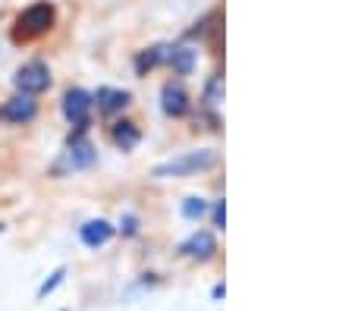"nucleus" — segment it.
Wrapping results in <instances>:
<instances>
[{
  "label": "nucleus",
  "instance_id": "12",
  "mask_svg": "<svg viewBox=\"0 0 355 311\" xmlns=\"http://www.w3.org/2000/svg\"><path fill=\"white\" fill-rule=\"evenodd\" d=\"M170 66H173L180 75H189L195 66V51L192 48H173L170 51Z\"/></svg>",
  "mask_w": 355,
  "mask_h": 311
},
{
  "label": "nucleus",
  "instance_id": "6",
  "mask_svg": "<svg viewBox=\"0 0 355 311\" xmlns=\"http://www.w3.org/2000/svg\"><path fill=\"white\" fill-rule=\"evenodd\" d=\"M164 98V110H167L170 116H182L189 110V95H186V88L180 85V82H167L161 91Z\"/></svg>",
  "mask_w": 355,
  "mask_h": 311
},
{
  "label": "nucleus",
  "instance_id": "4",
  "mask_svg": "<svg viewBox=\"0 0 355 311\" xmlns=\"http://www.w3.org/2000/svg\"><path fill=\"white\" fill-rule=\"evenodd\" d=\"M88 110H92V98L82 88H69L67 95H63V116L73 126H79V129L88 126Z\"/></svg>",
  "mask_w": 355,
  "mask_h": 311
},
{
  "label": "nucleus",
  "instance_id": "3",
  "mask_svg": "<svg viewBox=\"0 0 355 311\" xmlns=\"http://www.w3.org/2000/svg\"><path fill=\"white\" fill-rule=\"evenodd\" d=\"M47 85H51V69H47L41 60L26 63V66H19V73H16V88H19V95H28V98L41 95Z\"/></svg>",
  "mask_w": 355,
  "mask_h": 311
},
{
  "label": "nucleus",
  "instance_id": "1",
  "mask_svg": "<svg viewBox=\"0 0 355 311\" xmlns=\"http://www.w3.org/2000/svg\"><path fill=\"white\" fill-rule=\"evenodd\" d=\"M217 163L214 151H189V154L176 157L170 163H161L155 170V176H186V173H198V170H208Z\"/></svg>",
  "mask_w": 355,
  "mask_h": 311
},
{
  "label": "nucleus",
  "instance_id": "15",
  "mask_svg": "<svg viewBox=\"0 0 355 311\" xmlns=\"http://www.w3.org/2000/svg\"><path fill=\"white\" fill-rule=\"evenodd\" d=\"M60 280H63V271H57V274H54V277L47 280V283H44V286H41V290H38V292H41V296H47V292L54 290V286H57V283H60Z\"/></svg>",
  "mask_w": 355,
  "mask_h": 311
},
{
  "label": "nucleus",
  "instance_id": "7",
  "mask_svg": "<svg viewBox=\"0 0 355 311\" xmlns=\"http://www.w3.org/2000/svg\"><path fill=\"white\" fill-rule=\"evenodd\" d=\"M110 236H114V226H110L107 220H88V224L82 226V242H85L88 249H98V245H104Z\"/></svg>",
  "mask_w": 355,
  "mask_h": 311
},
{
  "label": "nucleus",
  "instance_id": "5",
  "mask_svg": "<svg viewBox=\"0 0 355 311\" xmlns=\"http://www.w3.org/2000/svg\"><path fill=\"white\" fill-rule=\"evenodd\" d=\"M35 114H38V107H35V101L28 95H16L0 107V120L3 123H28L35 120Z\"/></svg>",
  "mask_w": 355,
  "mask_h": 311
},
{
  "label": "nucleus",
  "instance_id": "11",
  "mask_svg": "<svg viewBox=\"0 0 355 311\" xmlns=\"http://www.w3.org/2000/svg\"><path fill=\"white\" fill-rule=\"evenodd\" d=\"M110 139H114V145H116V148H123V151H132L135 145H139L141 132H139V126H135V123H116V126H114V132H110Z\"/></svg>",
  "mask_w": 355,
  "mask_h": 311
},
{
  "label": "nucleus",
  "instance_id": "13",
  "mask_svg": "<svg viewBox=\"0 0 355 311\" xmlns=\"http://www.w3.org/2000/svg\"><path fill=\"white\" fill-rule=\"evenodd\" d=\"M164 51H167V48H151V51H145V54H139V60H135L139 73H145V69L157 66V63L164 60Z\"/></svg>",
  "mask_w": 355,
  "mask_h": 311
},
{
  "label": "nucleus",
  "instance_id": "8",
  "mask_svg": "<svg viewBox=\"0 0 355 311\" xmlns=\"http://www.w3.org/2000/svg\"><path fill=\"white\" fill-rule=\"evenodd\" d=\"M94 157H98V151H94V145L88 142V139H73L69 142V163L73 167H92Z\"/></svg>",
  "mask_w": 355,
  "mask_h": 311
},
{
  "label": "nucleus",
  "instance_id": "14",
  "mask_svg": "<svg viewBox=\"0 0 355 311\" xmlns=\"http://www.w3.org/2000/svg\"><path fill=\"white\" fill-rule=\"evenodd\" d=\"M205 211H208V204L201 202V198H189V202L182 204V214H186V217H192V220H195V217H201V214H205Z\"/></svg>",
  "mask_w": 355,
  "mask_h": 311
},
{
  "label": "nucleus",
  "instance_id": "2",
  "mask_svg": "<svg viewBox=\"0 0 355 311\" xmlns=\"http://www.w3.org/2000/svg\"><path fill=\"white\" fill-rule=\"evenodd\" d=\"M16 26H19V35H22V38H35V35H44L47 28L54 26V7H51V3H32L28 10H22V13H19Z\"/></svg>",
  "mask_w": 355,
  "mask_h": 311
},
{
  "label": "nucleus",
  "instance_id": "10",
  "mask_svg": "<svg viewBox=\"0 0 355 311\" xmlns=\"http://www.w3.org/2000/svg\"><path fill=\"white\" fill-rule=\"evenodd\" d=\"M94 101H98V107L104 110V114H110V110H123L129 104V91H120V88H98Z\"/></svg>",
  "mask_w": 355,
  "mask_h": 311
},
{
  "label": "nucleus",
  "instance_id": "9",
  "mask_svg": "<svg viewBox=\"0 0 355 311\" xmlns=\"http://www.w3.org/2000/svg\"><path fill=\"white\" fill-rule=\"evenodd\" d=\"M182 251H186L189 258H211L217 251L214 236H211V233H195L189 242H182Z\"/></svg>",
  "mask_w": 355,
  "mask_h": 311
},
{
  "label": "nucleus",
  "instance_id": "16",
  "mask_svg": "<svg viewBox=\"0 0 355 311\" xmlns=\"http://www.w3.org/2000/svg\"><path fill=\"white\" fill-rule=\"evenodd\" d=\"M214 224H217V226H223V202L214 208Z\"/></svg>",
  "mask_w": 355,
  "mask_h": 311
}]
</instances>
